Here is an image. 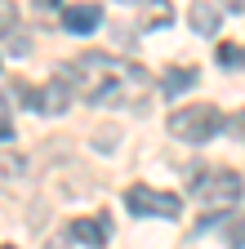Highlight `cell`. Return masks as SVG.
<instances>
[{
	"mask_svg": "<svg viewBox=\"0 0 245 249\" xmlns=\"http://www.w3.org/2000/svg\"><path fill=\"white\" fill-rule=\"evenodd\" d=\"M219 129H223V116L209 103H192V107L170 111V134L183 138V142H209Z\"/></svg>",
	"mask_w": 245,
	"mask_h": 249,
	"instance_id": "1",
	"label": "cell"
},
{
	"mask_svg": "<svg viewBox=\"0 0 245 249\" xmlns=\"http://www.w3.org/2000/svg\"><path fill=\"white\" fill-rule=\"evenodd\" d=\"M192 196L205 205V209H227L245 196V182L236 169H205L196 182H192Z\"/></svg>",
	"mask_w": 245,
	"mask_h": 249,
	"instance_id": "2",
	"label": "cell"
},
{
	"mask_svg": "<svg viewBox=\"0 0 245 249\" xmlns=\"http://www.w3.org/2000/svg\"><path fill=\"white\" fill-rule=\"evenodd\" d=\"M18 93L27 103H32L40 116H58V111H67V103H72V71L63 67L58 76H49V85L36 93V89H27V85H18Z\"/></svg>",
	"mask_w": 245,
	"mask_h": 249,
	"instance_id": "3",
	"label": "cell"
},
{
	"mask_svg": "<svg viewBox=\"0 0 245 249\" xmlns=\"http://www.w3.org/2000/svg\"><path fill=\"white\" fill-rule=\"evenodd\" d=\"M125 205H130V213H138V218H178L183 213V200L174 196V192H151V187H130L125 192Z\"/></svg>",
	"mask_w": 245,
	"mask_h": 249,
	"instance_id": "4",
	"label": "cell"
},
{
	"mask_svg": "<svg viewBox=\"0 0 245 249\" xmlns=\"http://www.w3.org/2000/svg\"><path fill=\"white\" fill-rule=\"evenodd\" d=\"M98 22H103V9L89 5V0H80V5H67V9H63V27L72 31V36H89Z\"/></svg>",
	"mask_w": 245,
	"mask_h": 249,
	"instance_id": "5",
	"label": "cell"
},
{
	"mask_svg": "<svg viewBox=\"0 0 245 249\" xmlns=\"http://www.w3.org/2000/svg\"><path fill=\"white\" fill-rule=\"evenodd\" d=\"M67 236L80 240V245H89V249H103L107 245V218L103 213L98 218H76V223L67 227Z\"/></svg>",
	"mask_w": 245,
	"mask_h": 249,
	"instance_id": "6",
	"label": "cell"
},
{
	"mask_svg": "<svg viewBox=\"0 0 245 249\" xmlns=\"http://www.w3.org/2000/svg\"><path fill=\"white\" fill-rule=\"evenodd\" d=\"M188 22L201 31V36H214V31H219V22H223V14H219V5H214V0H192V5H188Z\"/></svg>",
	"mask_w": 245,
	"mask_h": 249,
	"instance_id": "7",
	"label": "cell"
},
{
	"mask_svg": "<svg viewBox=\"0 0 245 249\" xmlns=\"http://www.w3.org/2000/svg\"><path fill=\"white\" fill-rule=\"evenodd\" d=\"M192 85H196V67H170L165 80H161V93L165 98H178V93L192 89Z\"/></svg>",
	"mask_w": 245,
	"mask_h": 249,
	"instance_id": "8",
	"label": "cell"
},
{
	"mask_svg": "<svg viewBox=\"0 0 245 249\" xmlns=\"http://www.w3.org/2000/svg\"><path fill=\"white\" fill-rule=\"evenodd\" d=\"M22 169H27V165H22V156H14L9 147L0 151V182H14V178H22Z\"/></svg>",
	"mask_w": 245,
	"mask_h": 249,
	"instance_id": "9",
	"label": "cell"
},
{
	"mask_svg": "<svg viewBox=\"0 0 245 249\" xmlns=\"http://www.w3.org/2000/svg\"><path fill=\"white\" fill-rule=\"evenodd\" d=\"M227 249H245V218H232L227 223Z\"/></svg>",
	"mask_w": 245,
	"mask_h": 249,
	"instance_id": "10",
	"label": "cell"
},
{
	"mask_svg": "<svg viewBox=\"0 0 245 249\" xmlns=\"http://www.w3.org/2000/svg\"><path fill=\"white\" fill-rule=\"evenodd\" d=\"M18 27V5L14 0H0V31H14Z\"/></svg>",
	"mask_w": 245,
	"mask_h": 249,
	"instance_id": "11",
	"label": "cell"
},
{
	"mask_svg": "<svg viewBox=\"0 0 245 249\" xmlns=\"http://www.w3.org/2000/svg\"><path fill=\"white\" fill-rule=\"evenodd\" d=\"M156 9H147V22H156V27H165L170 22V0H151Z\"/></svg>",
	"mask_w": 245,
	"mask_h": 249,
	"instance_id": "12",
	"label": "cell"
},
{
	"mask_svg": "<svg viewBox=\"0 0 245 249\" xmlns=\"http://www.w3.org/2000/svg\"><path fill=\"white\" fill-rule=\"evenodd\" d=\"M214 58H219V62H227V67H232V62H241L245 53H241V49H232V45H219V53H214Z\"/></svg>",
	"mask_w": 245,
	"mask_h": 249,
	"instance_id": "13",
	"label": "cell"
},
{
	"mask_svg": "<svg viewBox=\"0 0 245 249\" xmlns=\"http://www.w3.org/2000/svg\"><path fill=\"white\" fill-rule=\"evenodd\" d=\"M0 138H14V124H9L5 116H0Z\"/></svg>",
	"mask_w": 245,
	"mask_h": 249,
	"instance_id": "14",
	"label": "cell"
},
{
	"mask_svg": "<svg viewBox=\"0 0 245 249\" xmlns=\"http://www.w3.org/2000/svg\"><path fill=\"white\" fill-rule=\"evenodd\" d=\"M40 5H45V9H54V5H58V0H40Z\"/></svg>",
	"mask_w": 245,
	"mask_h": 249,
	"instance_id": "15",
	"label": "cell"
},
{
	"mask_svg": "<svg viewBox=\"0 0 245 249\" xmlns=\"http://www.w3.org/2000/svg\"><path fill=\"white\" fill-rule=\"evenodd\" d=\"M5 249H14V245H5Z\"/></svg>",
	"mask_w": 245,
	"mask_h": 249,
	"instance_id": "16",
	"label": "cell"
}]
</instances>
